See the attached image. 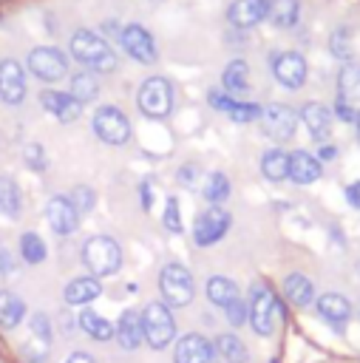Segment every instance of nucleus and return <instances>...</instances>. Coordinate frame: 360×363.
I'll list each match as a JSON object with an SVG mask.
<instances>
[{
	"instance_id": "f257e3e1",
	"label": "nucleus",
	"mask_w": 360,
	"mask_h": 363,
	"mask_svg": "<svg viewBox=\"0 0 360 363\" xmlns=\"http://www.w3.org/2000/svg\"><path fill=\"white\" fill-rule=\"evenodd\" d=\"M71 54L77 62H82L85 68L91 71H99V74H108L119 65L113 48L91 28H77L74 37H71Z\"/></svg>"
},
{
	"instance_id": "f03ea898",
	"label": "nucleus",
	"mask_w": 360,
	"mask_h": 363,
	"mask_svg": "<svg viewBox=\"0 0 360 363\" xmlns=\"http://www.w3.org/2000/svg\"><path fill=\"white\" fill-rule=\"evenodd\" d=\"M82 264L94 278H108L116 275L122 267V247L111 235H91L82 244Z\"/></svg>"
},
{
	"instance_id": "7ed1b4c3",
	"label": "nucleus",
	"mask_w": 360,
	"mask_h": 363,
	"mask_svg": "<svg viewBox=\"0 0 360 363\" xmlns=\"http://www.w3.org/2000/svg\"><path fill=\"white\" fill-rule=\"evenodd\" d=\"M142 332H145V343L150 349H164L167 343H173L176 323H173L170 306L164 301H150L142 309Z\"/></svg>"
},
{
	"instance_id": "20e7f679",
	"label": "nucleus",
	"mask_w": 360,
	"mask_h": 363,
	"mask_svg": "<svg viewBox=\"0 0 360 363\" xmlns=\"http://www.w3.org/2000/svg\"><path fill=\"white\" fill-rule=\"evenodd\" d=\"M159 289L167 306H187L196 295V284L187 267L181 264H167L159 272Z\"/></svg>"
},
{
	"instance_id": "39448f33",
	"label": "nucleus",
	"mask_w": 360,
	"mask_h": 363,
	"mask_svg": "<svg viewBox=\"0 0 360 363\" xmlns=\"http://www.w3.org/2000/svg\"><path fill=\"white\" fill-rule=\"evenodd\" d=\"M173 108V88L164 77H150L139 88V111L147 119H164Z\"/></svg>"
},
{
	"instance_id": "423d86ee",
	"label": "nucleus",
	"mask_w": 360,
	"mask_h": 363,
	"mask_svg": "<svg viewBox=\"0 0 360 363\" xmlns=\"http://www.w3.org/2000/svg\"><path fill=\"white\" fill-rule=\"evenodd\" d=\"M249 323L255 329V335L261 337H269L275 332V323H278V301L272 295V289H266L264 284H258L249 295Z\"/></svg>"
},
{
	"instance_id": "0eeeda50",
	"label": "nucleus",
	"mask_w": 360,
	"mask_h": 363,
	"mask_svg": "<svg viewBox=\"0 0 360 363\" xmlns=\"http://www.w3.org/2000/svg\"><path fill=\"white\" fill-rule=\"evenodd\" d=\"M26 62H28V71H31L37 79H43V82H57V79H62V77L68 74V60H65V54H62L60 48H54V45L31 48Z\"/></svg>"
},
{
	"instance_id": "6e6552de",
	"label": "nucleus",
	"mask_w": 360,
	"mask_h": 363,
	"mask_svg": "<svg viewBox=\"0 0 360 363\" xmlns=\"http://www.w3.org/2000/svg\"><path fill=\"white\" fill-rule=\"evenodd\" d=\"M94 133L105 145H125L130 139V122L116 105H102L94 113Z\"/></svg>"
},
{
	"instance_id": "1a4fd4ad",
	"label": "nucleus",
	"mask_w": 360,
	"mask_h": 363,
	"mask_svg": "<svg viewBox=\"0 0 360 363\" xmlns=\"http://www.w3.org/2000/svg\"><path fill=\"white\" fill-rule=\"evenodd\" d=\"M119 43H122L125 54H128L130 60L142 62V65H153V62L159 60V48H156V43H153L150 31H147L145 26H139V23H128V26H122Z\"/></svg>"
},
{
	"instance_id": "9d476101",
	"label": "nucleus",
	"mask_w": 360,
	"mask_h": 363,
	"mask_svg": "<svg viewBox=\"0 0 360 363\" xmlns=\"http://www.w3.org/2000/svg\"><path fill=\"white\" fill-rule=\"evenodd\" d=\"M227 230H230V213L221 207H207L204 213H198L193 224V241L198 247H213L227 235Z\"/></svg>"
},
{
	"instance_id": "9b49d317",
	"label": "nucleus",
	"mask_w": 360,
	"mask_h": 363,
	"mask_svg": "<svg viewBox=\"0 0 360 363\" xmlns=\"http://www.w3.org/2000/svg\"><path fill=\"white\" fill-rule=\"evenodd\" d=\"M295 125H298V116L289 105H281V102H272L261 111V128L269 139L275 142H289L295 136Z\"/></svg>"
},
{
	"instance_id": "f8f14e48",
	"label": "nucleus",
	"mask_w": 360,
	"mask_h": 363,
	"mask_svg": "<svg viewBox=\"0 0 360 363\" xmlns=\"http://www.w3.org/2000/svg\"><path fill=\"white\" fill-rule=\"evenodd\" d=\"M306 71H309L306 60L298 51H281V54L272 57V74L289 91H295V88H300L306 82Z\"/></svg>"
},
{
	"instance_id": "ddd939ff",
	"label": "nucleus",
	"mask_w": 360,
	"mask_h": 363,
	"mask_svg": "<svg viewBox=\"0 0 360 363\" xmlns=\"http://www.w3.org/2000/svg\"><path fill=\"white\" fill-rule=\"evenodd\" d=\"M45 218L57 235H71L79 227V213L74 210L68 196H51L45 204Z\"/></svg>"
},
{
	"instance_id": "4468645a",
	"label": "nucleus",
	"mask_w": 360,
	"mask_h": 363,
	"mask_svg": "<svg viewBox=\"0 0 360 363\" xmlns=\"http://www.w3.org/2000/svg\"><path fill=\"white\" fill-rule=\"evenodd\" d=\"M215 360V346L204 335H184L176 340L173 349V363H213Z\"/></svg>"
},
{
	"instance_id": "2eb2a0df",
	"label": "nucleus",
	"mask_w": 360,
	"mask_h": 363,
	"mask_svg": "<svg viewBox=\"0 0 360 363\" xmlns=\"http://www.w3.org/2000/svg\"><path fill=\"white\" fill-rule=\"evenodd\" d=\"M26 96V74L17 60H0V99L9 105L23 102Z\"/></svg>"
},
{
	"instance_id": "dca6fc26",
	"label": "nucleus",
	"mask_w": 360,
	"mask_h": 363,
	"mask_svg": "<svg viewBox=\"0 0 360 363\" xmlns=\"http://www.w3.org/2000/svg\"><path fill=\"white\" fill-rule=\"evenodd\" d=\"M40 105H43L51 116H57L60 122H74V119L82 113V105H79L68 91H54V88L40 91Z\"/></svg>"
},
{
	"instance_id": "f3484780",
	"label": "nucleus",
	"mask_w": 360,
	"mask_h": 363,
	"mask_svg": "<svg viewBox=\"0 0 360 363\" xmlns=\"http://www.w3.org/2000/svg\"><path fill=\"white\" fill-rule=\"evenodd\" d=\"M266 6L269 0H235L227 11V20L235 28H252L261 20H266Z\"/></svg>"
},
{
	"instance_id": "a211bd4d",
	"label": "nucleus",
	"mask_w": 360,
	"mask_h": 363,
	"mask_svg": "<svg viewBox=\"0 0 360 363\" xmlns=\"http://www.w3.org/2000/svg\"><path fill=\"white\" fill-rule=\"evenodd\" d=\"M113 337L119 340L122 349L133 352V349L145 340V332H142V312H136V309H125V312L119 315L116 326H113Z\"/></svg>"
},
{
	"instance_id": "6ab92c4d",
	"label": "nucleus",
	"mask_w": 360,
	"mask_h": 363,
	"mask_svg": "<svg viewBox=\"0 0 360 363\" xmlns=\"http://www.w3.org/2000/svg\"><path fill=\"white\" fill-rule=\"evenodd\" d=\"M300 119H303V125H306V130H309V136H312L315 142L329 139L332 113H329L326 105H320V102H306V105L300 108Z\"/></svg>"
},
{
	"instance_id": "aec40b11",
	"label": "nucleus",
	"mask_w": 360,
	"mask_h": 363,
	"mask_svg": "<svg viewBox=\"0 0 360 363\" xmlns=\"http://www.w3.org/2000/svg\"><path fill=\"white\" fill-rule=\"evenodd\" d=\"M99 292H102L99 278H94V275H79V278H74V281L65 284L62 298H65V303H71V306H85V303L96 301Z\"/></svg>"
},
{
	"instance_id": "412c9836",
	"label": "nucleus",
	"mask_w": 360,
	"mask_h": 363,
	"mask_svg": "<svg viewBox=\"0 0 360 363\" xmlns=\"http://www.w3.org/2000/svg\"><path fill=\"white\" fill-rule=\"evenodd\" d=\"M315 306H317V315H320L326 323L337 326V329L351 318V303H349L340 292H326V295H320Z\"/></svg>"
},
{
	"instance_id": "4be33fe9",
	"label": "nucleus",
	"mask_w": 360,
	"mask_h": 363,
	"mask_svg": "<svg viewBox=\"0 0 360 363\" xmlns=\"http://www.w3.org/2000/svg\"><path fill=\"white\" fill-rule=\"evenodd\" d=\"M289 179L295 184H312L320 179V159L306 153V150H295L289 153Z\"/></svg>"
},
{
	"instance_id": "5701e85b",
	"label": "nucleus",
	"mask_w": 360,
	"mask_h": 363,
	"mask_svg": "<svg viewBox=\"0 0 360 363\" xmlns=\"http://www.w3.org/2000/svg\"><path fill=\"white\" fill-rule=\"evenodd\" d=\"M283 295L295 306H309L315 301V284L300 272H289L283 278Z\"/></svg>"
},
{
	"instance_id": "b1692460",
	"label": "nucleus",
	"mask_w": 360,
	"mask_h": 363,
	"mask_svg": "<svg viewBox=\"0 0 360 363\" xmlns=\"http://www.w3.org/2000/svg\"><path fill=\"white\" fill-rule=\"evenodd\" d=\"M337 99L349 105H360V65L346 62L337 74Z\"/></svg>"
},
{
	"instance_id": "393cba45",
	"label": "nucleus",
	"mask_w": 360,
	"mask_h": 363,
	"mask_svg": "<svg viewBox=\"0 0 360 363\" xmlns=\"http://www.w3.org/2000/svg\"><path fill=\"white\" fill-rule=\"evenodd\" d=\"M249 88V68L244 60H232L227 62V68L221 71V91H227L230 96L244 94Z\"/></svg>"
},
{
	"instance_id": "a878e982",
	"label": "nucleus",
	"mask_w": 360,
	"mask_h": 363,
	"mask_svg": "<svg viewBox=\"0 0 360 363\" xmlns=\"http://www.w3.org/2000/svg\"><path fill=\"white\" fill-rule=\"evenodd\" d=\"M298 14H300L298 0H269V6H266V20L275 28H292L298 23Z\"/></svg>"
},
{
	"instance_id": "bb28decb",
	"label": "nucleus",
	"mask_w": 360,
	"mask_h": 363,
	"mask_svg": "<svg viewBox=\"0 0 360 363\" xmlns=\"http://www.w3.org/2000/svg\"><path fill=\"white\" fill-rule=\"evenodd\" d=\"M261 173L269 179V182H283L289 179V153L281 150V147H272L261 156Z\"/></svg>"
},
{
	"instance_id": "cd10ccee",
	"label": "nucleus",
	"mask_w": 360,
	"mask_h": 363,
	"mask_svg": "<svg viewBox=\"0 0 360 363\" xmlns=\"http://www.w3.org/2000/svg\"><path fill=\"white\" fill-rule=\"evenodd\" d=\"M213 346H215V354L224 357L227 363H247V360H249V352H247L244 340H241L238 335H232V332L218 335Z\"/></svg>"
},
{
	"instance_id": "c85d7f7f",
	"label": "nucleus",
	"mask_w": 360,
	"mask_h": 363,
	"mask_svg": "<svg viewBox=\"0 0 360 363\" xmlns=\"http://www.w3.org/2000/svg\"><path fill=\"white\" fill-rule=\"evenodd\" d=\"M207 298L215 303V306H227V303H232L235 298H238V284L232 281V278H227V275H213L210 281H207Z\"/></svg>"
},
{
	"instance_id": "c756f323",
	"label": "nucleus",
	"mask_w": 360,
	"mask_h": 363,
	"mask_svg": "<svg viewBox=\"0 0 360 363\" xmlns=\"http://www.w3.org/2000/svg\"><path fill=\"white\" fill-rule=\"evenodd\" d=\"M79 329L94 340H111L113 337V323L108 318H102L99 312H94V309L79 312Z\"/></svg>"
},
{
	"instance_id": "7c9ffc66",
	"label": "nucleus",
	"mask_w": 360,
	"mask_h": 363,
	"mask_svg": "<svg viewBox=\"0 0 360 363\" xmlns=\"http://www.w3.org/2000/svg\"><path fill=\"white\" fill-rule=\"evenodd\" d=\"M23 315H26L23 298L14 295V292H9V289H3L0 292V326L3 329H14L23 320Z\"/></svg>"
},
{
	"instance_id": "2f4dec72",
	"label": "nucleus",
	"mask_w": 360,
	"mask_h": 363,
	"mask_svg": "<svg viewBox=\"0 0 360 363\" xmlns=\"http://www.w3.org/2000/svg\"><path fill=\"white\" fill-rule=\"evenodd\" d=\"M68 94H71V96H74L79 105H85V102L96 99L99 85H96V79H94V74H91V71H79V74H74V77H71Z\"/></svg>"
},
{
	"instance_id": "473e14b6",
	"label": "nucleus",
	"mask_w": 360,
	"mask_h": 363,
	"mask_svg": "<svg viewBox=\"0 0 360 363\" xmlns=\"http://www.w3.org/2000/svg\"><path fill=\"white\" fill-rule=\"evenodd\" d=\"M230 179L224 176V173H210L207 179H204V199L210 201V207H218V204H224L227 199H230Z\"/></svg>"
},
{
	"instance_id": "72a5a7b5",
	"label": "nucleus",
	"mask_w": 360,
	"mask_h": 363,
	"mask_svg": "<svg viewBox=\"0 0 360 363\" xmlns=\"http://www.w3.org/2000/svg\"><path fill=\"white\" fill-rule=\"evenodd\" d=\"M20 255L26 264H43L48 250H45V241L37 235V233H23L20 235Z\"/></svg>"
},
{
	"instance_id": "f704fd0d",
	"label": "nucleus",
	"mask_w": 360,
	"mask_h": 363,
	"mask_svg": "<svg viewBox=\"0 0 360 363\" xmlns=\"http://www.w3.org/2000/svg\"><path fill=\"white\" fill-rule=\"evenodd\" d=\"M20 187L14 184V179L9 176H0V213L3 216H17L20 213Z\"/></svg>"
},
{
	"instance_id": "c9c22d12",
	"label": "nucleus",
	"mask_w": 360,
	"mask_h": 363,
	"mask_svg": "<svg viewBox=\"0 0 360 363\" xmlns=\"http://www.w3.org/2000/svg\"><path fill=\"white\" fill-rule=\"evenodd\" d=\"M68 199H71V204H74V210H77L79 216L91 213L94 204H96V196H94V190H91L88 184H77V187L68 193Z\"/></svg>"
},
{
	"instance_id": "e433bc0d",
	"label": "nucleus",
	"mask_w": 360,
	"mask_h": 363,
	"mask_svg": "<svg viewBox=\"0 0 360 363\" xmlns=\"http://www.w3.org/2000/svg\"><path fill=\"white\" fill-rule=\"evenodd\" d=\"M329 51L337 60H351V31L349 28H337L329 40Z\"/></svg>"
},
{
	"instance_id": "4c0bfd02",
	"label": "nucleus",
	"mask_w": 360,
	"mask_h": 363,
	"mask_svg": "<svg viewBox=\"0 0 360 363\" xmlns=\"http://www.w3.org/2000/svg\"><path fill=\"white\" fill-rule=\"evenodd\" d=\"M23 162L31 167V170H45L48 167V156H45V147L37 145V142H28L23 145Z\"/></svg>"
},
{
	"instance_id": "58836bf2",
	"label": "nucleus",
	"mask_w": 360,
	"mask_h": 363,
	"mask_svg": "<svg viewBox=\"0 0 360 363\" xmlns=\"http://www.w3.org/2000/svg\"><path fill=\"white\" fill-rule=\"evenodd\" d=\"M28 329H31V340H37V343H43V346L51 343V320H48L43 312H34V315H31Z\"/></svg>"
},
{
	"instance_id": "ea45409f",
	"label": "nucleus",
	"mask_w": 360,
	"mask_h": 363,
	"mask_svg": "<svg viewBox=\"0 0 360 363\" xmlns=\"http://www.w3.org/2000/svg\"><path fill=\"white\" fill-rule=\"evenodd\" d=\"M162 221H164V230H167V233H181V210H179L176 196H167V201H164V213H162Z\"/></svg>"
},
{
	"instance_id": "a19ab883",
	"label": "nucleus",
	"mask_w": 360,
	"mask_h": 363,
	"mask_svg": "<svg viewBox=\"0 0 360 363\" xmlns=\"http://www.w3.org/2000/svg\"><path fill=\"white\" fill-rule=\"evenodd\" d=\"M261 105H255V102H235V108L227 113L232 122H252V119H261Z\"/></svg>"
},
{
	"instance_id": "79ce46f5",
	"label": "nucleus",
	"mask_w": 360,
	"mask_h": 363,
	"mask_svg": "<svg viewBox=\"0 0 360 363\" xmlns=\"http://www.w3.org/2000/svg\"><path fill=\"white\" fill-rule=\"evenodd\" d=\"M224 315H227V320H230L232 326H241V323L249 318V309H247V303H244L241 298H235L232 303L224 306Z\"/></svg>"
},
{
	"instance_id": "37998d69",
	"label": "nucleus",
	"mask_w": 360,
	"mask_h": 363,
	"mask_svg": "<svg viewBox=\"0 0 360 363\" xmlns=\"http://www.w3.org/2000/svg\"><path fill=\"white\" fill-rule=\"evenodd\" d=\"M235 96H230L227 91H210V105L215 108V111H224V113H230L232 108H235Z\"/></svg>"
},
{
	"instance_id": "c03bdc74",
	"label": "nucleus",
	"mask_w": 360,
	"mask_h": 363,
	"mask_svg": "<svg viewBox=\"0 0 360 363\" xmlns=\"http://www.w3.org/2000/svg\"><path fill=\"white\" fill-rule=\"evenodd\" d=\"M196 176H198V167H196V164H184V167H179V173H176L179 184H184V187H196Z\"/></svg>"
},
{
	"instance_id": "a18cd8bd",
	"label": "nucleus",
	"mask_w": 360,
	"mask_h": 363,
	"mask_svg": "<svg viewBox=\"0 0 360 363\" xmlns=\"http://www.w3.org/2000/svg\"><path fill=\"white\" fill-rule=\"evenodd\" d=\"M334 113H337V116H340L343 122H354L360 111H357L354 105H349V102H343V99H337V102H334Z\"/></svg>"
},
{
	"instance_id": "49530a36",
	"label": "nucleus",
	"mask_w": 360,
	"mask_h": 363,
	"mask_svg": "<svg viewBox=\"0 0 360 363\" xmlns=\"http://www.w3.org/2000/svg\"><path fill=\"white\" fill-rule=\"evenodd\" d=\"M9 272H14V258L6 250V244L0 241V275H9Z\"/></svg>"
},
{
	"instance_id": "de8ad7c7",
	"label": "nucleus",
	"mask_w": 360,
	"mask_h": 363,
	"mask_svg": "<svg viewBox=\"0 0 360 363\" xmlns=\"http://www.w3.org/2000/svg\"><path fill=\"white\" fill-rule=\"evenodd\" d=\"M346 201H349L351 207H357V210H360V182H354V184H349V187H346Z\"/></svg>"
},
{
	"instance_id": "09e8293b",
	"label": "nucleus",
	"mask_w": 360,
	"mask_h": 363,
	"mask_svg": "<svg viewBox=\"0 0 360 363\" xmlns=\"http://www.w3.org/2000/svg\"><path fill=\"white\" fill-rule=\"evenodd\" d=\"M139 193H142V207H145V210H150V204H153V193H150V182H142V184H139Z\"/></svg>"
},
{
	"instance_id": "8fccbe9b",
	"label": "nucleus",
	"mask_w": 360,
	"mask_h": 363,
	"mask_svg": "<svg viewBox=\"0 0 360 363\" xmlns=\"http://www.w3.org/2000/svg\"><path fill=\"white\" fill-rule=\"evenodd\" d=\"M62 363H96L91 354H85V352H74V354H68Z\"/></svg>"
},
{
	"instance_id": "3c124183",
	"label": "nucleus",
	"mask_w": 360,
	"mask_h": 363,
	"mask_svg": "<svg viewBox=\"0 0 360 363\" xmlns=\"http://www.w3.org/2000/svg\"><path fill=\"white\" fill-rule=\"evenodd\" d=\"M334 156H337V147H332V145H323V147L317 150V159H320V162H332Z\"/></svg>"
},
{
	"instance_id": "603ef678",
	"label": "nucleus",
	"mask_w": 360,
	"mask_h": 363,
	"mask_svg": "<svg viewBox=\"0 0 360 363\" xmlns=\"http://www.w3.org/2000/svg\"><path fill=\"white\" fill-rule=\"evenodd\" d=\"M354 128H357V139H360V113H357V119H354Z\"/></svg>"
}]
</instances>
